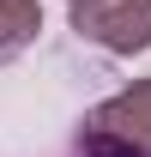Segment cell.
Listing matches in <instances>:
<instances>
[{"mask_svg":"<svg viewBox=\"0 0 151 157\" xmlns=\"http://www.w3.org/2000/svg\"><path fill=\"white\" fill-rule=\"evenodd\" d=\"M73 30L109 55L151 48V0H73Z\"/></svg>","mask_w":151,"mask_h":157,"instance_id":"1","label":"cell"},{"mask_svg":"<svg viewBox=\"0 0 151 157\" xmlns=\"http://www.w3.org/2000/svg\"><path fill=\"white\" fill-rule=\"evenodd\" d=\"M85 127L103 133V139H115L133 157H151V78H133L121 97L97 103L91 115H85Z\"/></svg>","mask_w":151,"mask_h":157,"instance_id":"2","label":"cell"},{"mask_svg":"<svg viewBox=\"0 0 151 157\" xmlns=\"http://www.w3.org/2000/svg\"><path fill=\"white\" fill-rule=\"evenodd\" d=\"M37 36H42V6L37 0H0V67L18 60Z\"/></svg>","mask_w":151,"mask_h":157,"instance_id":"3","label":"cell"}]
</instances>
